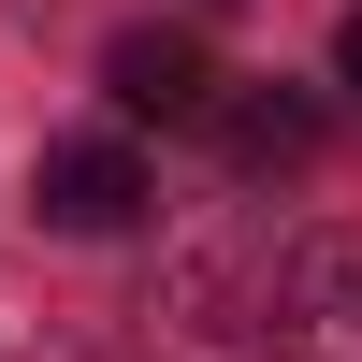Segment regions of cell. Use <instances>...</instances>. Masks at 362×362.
I'll return each mask as SVG.
<instances>
[{
  "instance_id": "cell-6",
  "label": "cell",
  "mask_w": 362,
  "mask_h": 362,
  "mask_svg": "<svg viewBox=\"0 0 362 362\" xmlns=\"http://www.w3.org/2000/svg\"><path fill=\"white\" fill-rule=\"evenodd\" d=\"M15 362H102V348H15Z\"/></svg>"
},
{
  "instance_id": "cell-3",
  "label": "cell",
  "mask_w": 362,
  "mask_h": 362,
  "mask_svg": "<svg viewBox=\"0 0 362 362\" xmlns=\"http://www.w3.org/2000/svg\"><path fill=\"white\" fill-rule=\"evenodd\" d=\"M102 87H116V116H160V131H203V116L232 102V87H218V58H203L189 29H116Z\"/></svg>"
},
{
  "instance_id": "cell-5",
  "label": "cell",
  "mask_w": 362,
  "mask_h": 362,
  "mask_svg": "<svg viewBox=\"0 0 362 362\" xmlns=\"http://www.w3.org/2000/svg\"><path fill=\"white\" fill-rule=\"evenodd\" d=\"M334 73H348V87H362V15H348V29H334Z\"/></svg>"
},
{
  "instance_id": "cell-4",
  "label": "cell",
  "mask_w": 362,
  "mask_h": 362,
  "mask_svg": "<svg viewBox=\"0 0 362 362\" xmlns=\"http://www.w3.org/2000/svg\"><path fill=\"white\" fill-rule=\"evenodd\" d=\"M218 145H232V174H305L319 160V102H305V87H232V102H218Z\"/></svg>"
},
{
  "instance_id": "cell-1",
  "label": "cell",
  "mask_w": 362,
  "mask_h": 362,
  "mask_svg": "<svg viewBox=\"0 0 362 362\" xmlns=\"http://www.w3.org/2000/svg\"><path fill=\"white\" fill-rule=\"evenodd\" d=\"M261 348L276 362H362V232H305L261 290Z\"/></svg>"
},
{
  "instance_id": "cell-2",
  "label": "cell",
  "mask_w": 362,
  "mask_h": 362,
  "mask_svg": "<svg viewBox=\"0 0 362 362\" xmlns=\"http://www.w3.org/2000/svg\"><path fill=\"white\" fill-rule=\"evenodd\" d=\"M145 203H160V189H145V160L116 131H73V145L29 160V218H44V232H131Z\"/></svg>"
}]
</instances>
